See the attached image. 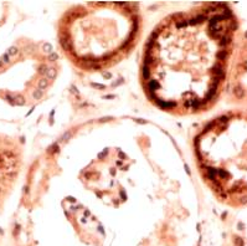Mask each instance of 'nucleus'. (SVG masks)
Returning <instances> with one entry per match:
<instances>
[{"instance_id":"nucleus-3","label":"nucleus","mask_w":247,"mask_h":246,"mask_svg":"<svg viewBox=\"0 0 247 246\" xmlns=\"http://www.w3.org/2000/svg\"><path fill=\"white\" fill-rule=\"evenodd\" d=\"M194 155L202 181L220 203L247 208V109L210 119L194 138Z\"/></svg>"},{"instance_id":"nucleus-2","label":"nucleus","mask_w":247,"mask_h":246,"mask_svg":"<svg viewBox=\"0 0 247 246\" xmlns=\"http://www.w3.org/2000/svg\"><path fill=\"white\" fill-rule=\"evenodd\" d=\"M143 16L135 3H81L71 5L57 22L60 49L82 71L108 70L138 45Z\"/></svg>"},{"instance_id":"nucleus-4","label":"nucleus","mask_w":247,"mask_h":246,"mask_svg":"<svg viewBox=\"0 0 247 246\" xmlns=\"http://www.w3.org/2000/svg\"><path fill=\"white\" fill-rule=\"evenodd\" d=\"M50 49L30 40L15 42L0 56V100L25 106L42 97L56 77Z\"/></svg>"},{"instance_id":"nucleus-6","label":"nucleus","mask_w":247,"mask_h":246,"mask_svg":"<svg viewBox=\"0 0 247 246\" xmlns=\"http://www.w3.org/2000/svg\"><path fill=\"white\" fill-rule=\"evenodd\" d=\"M224 97L237 108L247 109V30L238 35Z\"/></svg>"},{"instance_id":"nucleus-5","label":"nucleus","mask_w":247,"mask_h":246,"mask_svg":"<svg viewBox=\"0 0 247 246\" xmlns=\"http://www.w3.org/2000/svg\"><path fill=\"white\" fill-rule=\"evenodd\" d=\"M24 166V148L15 137L0 132V213L14 193Z\"/></svg>"},{"instance_id":"nucleus-1","label":"nucleus","mask_w":247,"mask_h":246,"mask_svg":"<svg viewBox=\"0 0 247 246\" xmlns=\"http://www.w3.org/2000/svg\"><path fill=\"white\" fill-rule=\"evenodd\" d=\"M240 21L227 3H200L164 17L144 47L140 81L160 109L207 112L224 97Z\"/></svg>"}]
</instances>
